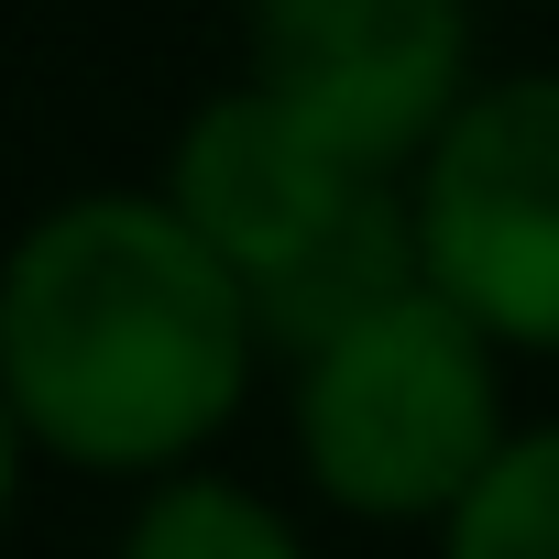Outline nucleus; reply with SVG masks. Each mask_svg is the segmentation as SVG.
I'll list each match as a JSON object with an SVG mask.
<instances>
[{
	"label": "nucleus",
	"mask_w": 559,
	"mask_h": 559,
	"mask_svg": "<svg viewBox=\"0 0 559 559\" xmlns=\"http://www.w3.org/2000/svg\"><path fill=\"white\" fill-rule=\"evenodd\" d=\"M263 330L165 187H88L0 241V384L45 461L165 483L241 417Z\"/></svg>",
	"instance_id": "f257e3e1"
},
{
	"label": "nucleus",
	"mask_w": 559,
	"mask_h": 559,
	"mask_svg": "<svg viewBox=\"0 0 559 559\" xmlns=\"http://www.w3.org/2000/svg\"><path fill=\"white\" fill-rule=\"evenodd\" d=\"M165 198L187 230L230 263V286L263 330V352H319L395 286H417V198L395 165L308 132L286 99H263L252 78L219 88L165 165Z\"/></svg>",
	"instance_id": "f03ea898"
},
{
	"label": "nucleus",
	"mask_w": 559,
	"mask_h": 559,
	"mask_svg": "<svg viewBox=\"0 0 559 559\" xmlns=\"http://www.w3.org/2000/svg\"><path fill=\"white\" fill-rule=\"evenodd\" d=\"M504 439V341L428 274L297 352V461L362 526H450Z\"/></svg>",
	"instance_id": "7ed1b4c3"
},
{
	"label": "nucleus",
	"mask_w": 559,
	"mask_h": 559,
	"mask_svg": "<svg viewBox=\"0 0 559 559\" xmlns=\"http://www.w3.org/2000/svg\"><path fill=\"white\" fill-rule=\"evenodd\" d=\"M428 286L504 352L559 362V67L483 78L406 176Z\"/></svg>",
	"instance_id": "20e7f679"
},
{
	"label": "nucleus",
	"mask_w": 559,
	"mask_h": 559,
	"mask_svg": "<svg viewBox=\"0 0 559 559\" xmlns=\"http://www.w3.org/2000/svg\"><path fill=\"white\" fill-rule=\"evenodd\" d=\"M252 88L308 132L417 176L472 78V0H252Z\"/></svg>",
	"instance_id": "39448f33"
},
{
	"label": "nucleus",
	"mask_w": 559,
	"mask_h": 559,
	"mask_svg": "<svg viewBox=\"0 0 559 559\" xmlns=\"http://www.w3.org/2000/svg\"><path fill=\"white\" fill-rule=\"evenodd\" d=\"M121 559H308V537L274 493H252L230 472H165L132 504Z\"/></svg>",
	"instance_id": "423d86ee"
},
{
	"label": "nucleus",
	"mask_w": 559,
	"mask_h": 559,
	"mask_svg": "<svg viewBox=\"0 0 559 559\" xmlns=\"http://www.w3.org/2000/svg\"><path fill=\"white\" fill-rule=\"evenodd\" d=\"M439 559H559V428H515L493 472L450 504Z\"/></svg>",
	"instance_id": "0eeeda50"
},
{
	"label": "nucleus",
	"mask_w": 559,
	"mask_h": 559,
	"mask_svg": "<svg viewBox=\"0 0 559 559\" xmlns=\"http://www.w3.org/2000/svg\"><path fill=\"white\" fill-rule=\"evenodd\" d=\"M23 461H34V439H23V417H12V384H0V526H12V493H23Z\"/></svg>",
	"instance_id": "6e6552de"
}]
</instances>
